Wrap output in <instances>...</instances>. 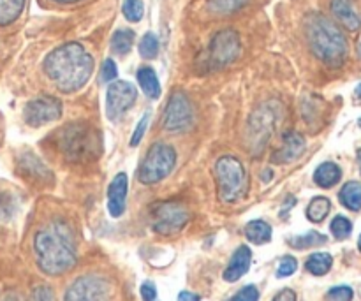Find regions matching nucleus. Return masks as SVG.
Segmentation results:
<instances>
[{"label":"nucleus","instance_id":"nucleus-1","mask_svg":"<svg viewBox=\"0 0 361 301\" xmlns=\"http://www.w3.org/2000/svg\"><path fill=\"white\" fill-rule=\"evenodd\" d=\"M34 252L41 271L51 277L73 270L78 259L73 231L62 221L49 222L35 235Z\"/></svg>","mask_w":361,"mask_h":301},{"label":"nucleus","instance_id":"nucleus-2","mask_svg":"<svg viewBox=\"0 0 361 301\" xmlns=\"http://www.w3.org/2000/svg\"><path fill=\"white\" fill-rule=\"evenodd\" d=\"M44 70L59 90L76 92L94 70V59L78 42L59 46L44 60Z\"/></svg>","mask_w":361,"mask_h":301},{"label":"nucleus","instance_id":"nucleus-3","mask_svg":"<svg viewBox=\"0 0 361 301\" xmlns=\"http://www.w3.org/2000/svg\"><path fill=\"white\" fill-rule=\"evenodd\" d=\"M307 42L314 55L328 67H341L349 53V44L341 28L324 14L312 13L305 20Z\"/></svg>","mask_w":361,"mask_h":301},{"label":"nucleus","instance_id":"nucleus-4","mask_svg":"<svg viewBox=\"0 0 361 301\" xmlns=\"http://www.w3.org/2000/svg\"><path fill=\"white\" fill-rule=\"evenodd\" d=\"M215 182H217L219 199L224 203H238L249 192V178L245 168L238 159L226 155L215 164Z\"/></svg>","mask_w":361,"mask_h":301},{"label":"nucleus","instance_id":"nucleus-5","mask_svg":"<svg viewBox=\"0 0 361 301\" xmlns=\"http://www.w3.org/2000/svg\"><path fill=\"white\" fill-rule=\"evenodd\" d=\"M176 164L175 148L166 143H155L148 148L140 169H137V180L145 185H154L164 180L173 171Z\"/></svg>","mask_w":361,"mask_h":301},{"label":"nucleus","instance_id":"nucleus-6","mask_svg":"<svg viewBox=\"0 0 361 301\" xmlns=\"http://www.w3.org/2000/svg\"><path fill=\"white\" fill-rule=\"evenodd\" d=\"M189 222V211L178 201H162L152 208V228L164 236L176 235Z\"/></svg>","mask_w":361,"mask_h":301},{"label":"nucleus","instance_id":"nucleus-7","mask_svg":"<svg viewBox=\"0 0 361 301\" xmlns=\"http://www.w3.org/2000/svg\"><path fill=\"white\" fill-rule=\"evenodd\" d=\"M63 301H111V288L99 275H83L67 289Z\"/></svg>","mask_w":361,"mask_h":301},{"label":"nucleus","instance_id":"nucleus-8","mask_svg":"<svg viewBox=\"0 0 361 301\" xmlns=\"http://www.w3.org/2000/svg\"><path fill=\"white\" fill-rule=\"evenodd\" d=\"M194 111L189 97L183 92L171 95L164 111V129L169 133H185L192 127Z\"/></svg>","mask_w":361,"mask_h":301},{"label":"nucleus","instance_id":"nucleus-9","mask_svg":"<svg viewBox=\"0 0 361 301\" xmlns=\"http://www.w3.org/2000/svg\"><path fill=\"white\" fill-rule=\"evenodd\" d=\"M137 99V90L129 81H115L109 85L106 94V113L109 120H116L129 111Z\"/></svg>","mask_w":361,"mask_h":301},{"label":"nucleus","instance_id":"nucleus-10","mask_svg":"<svg viewBox=\"0 0 361 301\" xmlns=\"http://www.w3.org/2000/svg\"><path fill=\"white\" fill-rule=\"evenodd\" d=\"M62 115V102L55 97H39L28 102L23 109L25 122L32 127H41L53 120L60 118Z\"/></svg>","mask_w":361,"mask_h":301},{"label":"nucleus","instance_id":"nucleus-11","mask_svg":"<svg viewBox=\"0 0 361 301\" xmlns=\"http://www.w3.org/2000/svg\"><path fill=\"white\" fill-rule=\"evenodd\" d=\"M240 53V39L235 30H221L210 44V60L214 66L222 67L236 60Z\"/></svg>","mask_w":361,"mask_h":301},{"label":"nucleus","instance_id":"nucleus-12","mask_svg":"<svg viewBox=\"0 0 361 301\" xmlns=\"http://www.w3.org/2000/svg\"><path fill=\"white\" fill-rule=\"evenodd\" d=\"M305 148H307V141L302 134L288 133L284 136V140H282V147L275 152L271 159H274V162H277V164H289V162L302 157Z\"/></svg>","mask_w":361,"mask_h":301},{"label":"nucleus","instance_id":"nucleus-13","mask_svg":"<svg viewBox=\"0 0 361 301\" xmlns=\"http://www.w3.org/2000/svg\"><path fill=\"white\" fill-rule=\"evenodd\" d=\"M126 199H127V175L118 173L111 180L108 187V211L111 217L118 219L126 211Z\"/></svg>","mask_w":361,"mask_h":301},{"label":"nucleus","instance_id":"nucleus-14","mask_svg":"<svg viewBox=\"0 0 361 301\" xmlns=\"http://www.w3.org/2000/svg\"><path fill=\"white\" fill-rule=\"evenodd\" d=\"M275 125V113L270 108H263L252 116L250 120V137L256 143V147H263L267 143L268 136L271 134V129Z\"/></svg>","mask_w":361,"mask_h":301},{"label":"nucleus","instance_id":"nucleus-15","mask_svg":"<svg viewBox=\"0 0 361 301\" xmlns=\"http://www.w3.org/2000/svg\"><path fill=\"white\" fill-rule=\"evenodd\" d=\"M331 13L348 30L356 32L361 27V18L353 0H331Z\"/></svg>","mask_w":361,"mask_h":301},{"label":"nucleus","instance_id":"nucleus-16","mask_svg":"<svg viewBox=\"0 0 361 301\" xmlns=\"http://www.w3.org/2000/svg\"><path fill=\"white\" fill-rule=\"evenodd\" d=\"M250 263H252V252L249 247L242 245L235 254H233L231 261H229L228 268L224 271V278L228 282H236L249 271Z\"/></svg>","mask_w":361,"mask_h":301},{"label":"nucleus","instance_id":"nucleus-17","mask_svg":"<svg viewBox=\"0 0 361 301\" xmlns=\"http://www.w3.org/2000/svg\"><path fill=\"white\" fill-rule=\"evenodd\" d=\"M342 178V169L341 166L335 162H323L319 168L314 173V182L316 185L323 187V189H330V187L337 185Z\"/></svg>","mask_w":361,"mask_h":301},{"label":"nucleus","instance_id":"nucleus-18","mask_svg":"<svg viewBox=\"0 0 361 301\" xmlns=\"http://www.w3.org/2000/svg\"><path fill=\"white\" fill-rule=\"evenodd\" d=\"M137 83H140L141 90L145 92V95L150 99H159L161 97V83H159V78L155 74V70L152 67H141L137 70Z\"/></svg>","mask_w":361,"mask_h":301},{"label":"nucleus","instance_id":"nucleus-19","mask_svg":"<svg viewBox=\"0 0 361 301\" xmlns=\"http://www.w3.org/2000/svg\"><path fill=\"white\" fill-rule=\"evenodd\" d=\"M245 236L250 243L263 245L271 240V226L264 221H252L247 224Z\"/></svg>","mask_w":361,"mask_h":301},{"label":"nucleus","instance_id":"nucleus-20","mask_svg":"<svg viewBox=\"0 0 361 301\" xmlns=\"http://www.w3.org/2000/svg\"><path fill=\"white\" fill-rule=\"evenodd\" d=\"M338 199L344 204L348 210L360 211L361 210V183L358 182H349L342 187Z\"/></svg>","mask_w":361,"mask_h":301},{"label":"nucleus","instance_id":"nucleus-21","mask_svg":"<svg viewBox=\"0 0 361 301\" xmlns=\"http://www.w3.org/2000/svg\"><path fill=\"white\" fill-rule=\"evenodd\" d=\"M331 264H334V257L328 252H316L307 259L305 268L309 274L316 275V277H323L328 271L331 270Z\"/></svg>","mask_w":361,"mask_h":301},{"label":"nucleus","instance_id":"nucleus-22","mask_svg":"<svg viewBox=\"0 0 361 301\" xmlns=\"http://www.w3.org/2000/svg\"><path fill=\"white\" fill-rule=\"evenodd\" d=\"M330 210H331L330 199L323 196H317L314 197V199L310 201L309 207H307V219H309L310 222H314V224H319V222H323L324 219L328 217Z\"/></svg>","mask_w":361,"mask_h":301},{"label":"nucleus","instance_id":"nucleus-23","mask_svg":"<svg viewBox=\"0 0 361 301\" xmlns=\"http://www.w3.org/2000/svg\"><path fill=\"white\" fill-rule=\"evenodd\" d=\"M25 6V0H0V27L18 20Z\"/></svg>","mask_w":361,"mask_h":301},{"label":"nucleus","instance_id":"nucleus-24","mask_svg":"<svg viewBox=\"0 0 361 301\" xmlns=\"http://www.w3.org/2000/svg\"><path fill=\"white\" fill-rule=\"evenodd\" d=\"M326 236L321 235V233L317 231H309L307 235H302V236H295V238L289 240V245L293 247V249H298V250H305V249H310V247H317V245H323V243H326Z\"/></svg>","mask_w":361,"mask_h":301},{"label":"nucleus","instance_id":"nucleus-25","mask_svg":"<svg viewBox=\"0 0 361 301\" xmlns=\"http://www.w3.org/2000/svg\"><path fill=\"white\" fill-rule=\"evenodd\" d=\"M134 44L133 30H116L111 37V49L116 55H127Z\"/></svg>","mask_w":361,"mask_h":301},{"label":"nucleus","instance_id":"nucleus-26","mask_svg":"<svg viewBox=\"0 0 361 301\" xmlns=\"http://www.w3.org/2000/svg\"><path fill=\"white\" fill-rule=\"evenodd\" d=\"M249 0H208V9L215 14H231L242 9Z\"/></svg>","mask_w":361,"mask_h":301},{"label":"nucleus","instance_id":"nucleus-27","mask_svg":"<svg viewBox=\"0 0 361 301\" xmlns=\"http://www.w3.org/2000/svg\"><path fill=\"white\" fill-rule=\"evenodd\" d=\"M140 53L143 59H155L159 55V39L157 35L148 32L140 41Z\"/></svg>","mask_w":361,"mask_h":301},{"label":"nucleus","instance_id":"nucleus-28","mask_svg":"<svg viewBox=\"0 0 361 301\" xmlns=\"http://www.w3.org/2000/svg\"><path fill=\"white\" fill-rule=\"evenodd\" d=\"M330 229H331V235H334L335 238L345 240V238H349V236H351L353 224H351V221H349V219L338 215V217H335L334 221H331Z\"/></svg>","mask_w":361,"mask_h":301},{"label":"nucleus","instance_id":"nucleus-29","mask_svg":"<svg viewBox=\"0 0 361 301\" xmlns=\"http://www.w3.org/2000/svg\"><path fill=\"white\" fill-rule=\"evenodd\" d=\"M122 13L127 20L136 23V21H140L145 14L143 2H141V0H123Z\"/></svg>","mask_w":361,"mask_h":301},{"label":"nucleus","instance_id":"nucleus-30","mask_svg":"<svg viewBox=\"0 0 361 301\" xmlns=\"http://www.w3.org/2000/svg\"><path fill=\"white\" fill-rule=\"evenodd\" d=\"M298 268V263H296L295 257L291 256H286L282 257L281 264H279V270H277V277L279 278H286V277H291L293 274L296 271Z\"/></svg>","mask_w":361,"mask_h":301},{"label":"nucleus","instance_id":"nucleus-31","mask_svg":"<svg viewBox=\"0 0 361 301\" xmlns=\"http://www.w3.org/2000/svg\"><path fill=\"white\" fill-rule=\"evenodd\" d=\"M328 301H353V289L348 285H338L328 291Z\"/></svg>","mask_w":361,"mask_h":301},{"label":"nucleus","instance_id":"nucleus-32","mask_svg":"<svg viewBox=\"0 0 361 301\" xmlns=\"http://www.w3.org/2000/svg\"><path fill=\"white\" fill-rule=\"evenodd\" d=\"M116 76H118V69H116V63L113 62L111 59L104 60V63H102V67H101V80L104 81V83H109V81L115 80Z\"/></svg>","mask_w":361,"mask_h":301},{"label":"nucleus","instance_id":"nucleus-33","mask_svg":"<svg viewBox=\"0 0 361 301\" xmlns=\"http://www.w3.org/2000/svg\"><path fill=\"white\" fill-rule=\"evenodd\" d=\"M148 116H150V113H145L143 116H141L140 123L136 125V130H134L133 137H130V147H137V143H140L141 140H143L145 136V130H147L148 127Z\"/></svg>","mask_w":361,"mask_h":301},{"label":"nucleus","instance_id":"nucleus-34","mask_svg":"<svg viewBox=\"0 0 361 301\" xmlns=\"http://www.w3.org/2000/svg\"><path fill=\"white\" fill-rule=\"evenodd\" d=\"M259 300V293H257L256 285H247L243 288L238 295L233 298V301H257Z\"/></svg>","mask_w":361,"mask_h":301},{"label":"nucleus","instance_id":"nucleus-35","mask_svg":"<svg viewBox=\"0 0 361 301\" xmlns=\"http://www.w3.org/2000/svg\"><path fill=\"white\" fill-rule=\"evenodd\" d=\"M30 301H53V291L48 285H41V288L34 289Z\"/></svg>","mask_w":361,"mask_h":301},{"label":"nucleus","instance_id":"nucleus-36","mask_svg":"<svg viewBox=\"0 0 361 301\" xmlns=\"http://www.w3.org/2000/svg\"><path fill=\"white\" fill-rule=\"evenodd\" d=\"M140 293H141V298H143V301L157 300V289H155V285L152 284V282H145V284L141 285Z\"/></svg>","mask_w":361,"mask_h":301},{"label":"nucleus","instance_id":"nucleus-37","mask_svg":"<svg viewBox=\"0 0 361 301\" xmlns=\"http://www.w3.org/2000/svg\"><path fill=\"white\" fill-rule=\"evenodd\" d=\"M274 301H296V295L291 289H282V291L275 296Z\"/></svg>","mask_w":361,"mask_h":301},{"label":"nucleus","instance_id":"nucleus-38","mask_svg":"<svg viewBox=\"0 0 361 301\" xmlns=\"http://www.w3.org/2000/svg\"><path fill=\"white\" fill-rule=\"evenodd\" d=\"M178 301H201V300H200V296L194 295V293L183 291L178 295Z\"/></svg>","mask_w":361,"mask_h":301},{"label":"nucleus","instance_id":"nucleus-39","mask_svg":"<svg viewBox=\"0 0 361 301\" xmlns=\"http://www.w3.org/2000/svg\"><path fill=\"white\" fill-rule=\"evenodd\" d=\"M286 201H288V203H286L284 210H282V217H286V215H288V210H289V208L295 207V204H296V199H295V197H293V196H289L288 199H286Z\"/></svg>","mask_w":361,"mask_h":301},{"label":"nucleus","instance_id":"nucleus-40","mask_svg":"<svg viewBox=\"0 0 361 301\" xmlns=\"http://www.w3.org/2000/svg\"><path fill=\"white\" fill-rule=\"evenodd\" d=\"M2 301H20V298H18L16 295H7L6 298H4Z\"/></svg>","mask_w":361,"mask_h":301},{"label":"nucleus","instance_id":"nucleus-41","mask_svg":"<svg viewBox=\"0 0 361 301\" xmlns=\"http://www.w3.org/2000/svg\"><path fill=\"white\" fill-rule=\"evenodd\" d=\"M53 2H59V4H73V2H80V0H53Z\"/></svg>","mask_w":361,"mask_h":301},{"label":"nucleus","instance_id":"nucleus-42","mask_svg":"<svg viewBox=\"0 0 361 301\" xmlns=\"http://www.w3.org/2000/svg\"><path fill=\"white\" fill-rule=\"evenodd\" d=\"M355 95H356V99H360V101H361V83L358 85V87H356V92H355Z\"/></svg>","mask_w":361,"mask_h":301},{"label":"nucleus","instance_id":"nucleus-43","mask_svg":"<svg viewBox=\"0 0 361 301\" xmlns=\"http://www.w3.org/2000/svg\"><path fill=\"white\" fill-rule=\"evenodd\" d=\"M356 159H358V166H360V173H361V148L356 152Z\"/></svg>","mask_w":361,"mask_h":301},{"label":"nucleus","instance_id":"nucleus-44","mask_svg":"<svg viewBox=\"0 0 361 301\" xmlns=\"http://www.w3.org/2000/svg\"><path fill=\"white\" fill-rule=\"evenodd\" d=\"M358 249L361 250V235H360V240H358Z\"/></svg>","mask_w":361,"mask_h":301},{"label":"nucleus","instance_id":"nucleus-45","mask_svg":"<svg viewBox=\"0 0 361 301\" xmlns=\"http://www.w3.org/2000/svg\"><path fill=\"white\" fill-rule=\"evenodd\" d=\"M358 125H360V129H361V118L358 120Z\"/></svg>","mask_w":361,"mask_h":301},{"label":"nucleus","instance_id":"nucleus-46","mask_svg":"<svg viewBox=\"0 0 361 301\" xmlns=\"http://www.w3.org/2000/svg\"><path fill=\"white\" fill-rule=\"evenodd\" d=\"M360 51H361V46H360Z\"/></svg>","mask_w":361,"mask_h":301}]
</instances>
